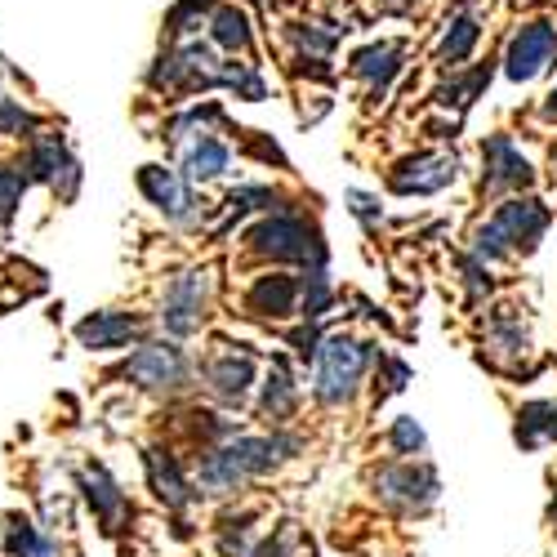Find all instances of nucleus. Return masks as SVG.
Listing matches in <instances>:
<instances>
[{
	"label": "nucleus",
	"instance_id": "1",
	"mask_svg": "<svg viewBox=\"0 0 557 557\" xmlns=\"http://www.w3.org/2000/svg\"><path fill=\"white\" fill-rule=\"evenodd\" d=\"M544 227H548V210L544 201L535 197H504L495 206V214L486 223L473 227V242H469V255H478L482 263H499V259H513L518 250H535L540 237H544Z\"/></svg>",
	"mask_w": 557,
	"mask_h": 557
},
{
	"label": "nucleus",
	"instance_id": "2",
	"mask_svg": "<svg viewBox=\"0 0 557 557\" xmlns=\"http://www.w3.org/2000/svg\"><path fill=\"white\" fill-rule=\"evenodd\" d=\"M246 250L255 259H272V263H299V268H326V242L321 232L295 214L290 206L272 210L268 219H259L250 232H246Z\"/></svg>",
	"mask_w": 557,
	"mask_h": 557
},
{
	"label": "nucleus",
	"instance_id": "3",
	"mask_svg": "<svg viewBox=\"0 0 557 557\" xmlns=\"http://www.w3.org/2000/svg\"><path fill=\"white\" fill-rule=\"evenodd\" d=\"M121 380L138 393H152V397H178L193 388V361L170 339H148L125 357Z\"/></svg>",
	"mask_w": 557,
	"mask_h": 557
},
{
	"label": "nucleus",
	"instance_id": "4",
	"mask_svg": "<svg viewBox=\"0 0 557 557\" xmlns=\"http://www.w3.org/2000/svg\"><path fill=\"white\" fill-rule=\"evenodd\" d=\"M370 361H375V348L361 344V339H348V335H335L321 344L317 352V380H312V397L321 406H348L366 380Z\"/></svg>",
	"mask_w": 557,
	"mask_h": 557
},
{
	"label": "nucleus",
	"instance_id": "5",
	"mask_svg": "<svg viewBox=\"0 0 557 557\" xmlns=\"http://www.w3.org/2000/svg\"><path fill=\"white\" fill-rule=\"evenodd\" d=\"M210 295H214L210 268H188V272L170 276V286L161 290V308H157V321L165 326V335H174V339L197 335L206 326Z\"/></svg>",
	"mask_w": 557,
	"mask_h": 557
},
{
	"label": "nucleus",
	"instance_id": "6",
	"mask_svg": "<svg viewBox=\"0 0 557 557\" xmlns=\"http://www.w3.org/2000/svg\"><path fill=\"white\" fill-rule=\"evenodd\" d=\"M375 495L388 504V508H401V513H424V508L437 504L442 495V482L429 463H414V459H397V463H384L375 469Z\"/></svg>",
	"mask_w": 557,
	"mask_h": 557
},
{
	"label": "nucleus",
	"instance_id": "7",
	"mask_svg": "<svg viewBox=\"0 0 557 557\" xmlns=\"http://www.w3.org/2000/svg\"><path fill=\"white\" fill-rule=\"evenodd\" d=\"M499 63H504V76L513 85H527L540 72H548L557 63V23H548V18L522 23L513 36H508V50H504Z\"/></svg>",
	"mask_w": 557,
	"mask_h": 557
},
{
	"label": "nucleus",
	"instance_id": "8",
	"mask_svg": "<svg viewBox=\"0 0 557 557\" xmlns=\"http://www.w3.org/2000/svg\"><path fill=\"white\" fill-rule=\"evenodd\" d=\"M138 193H144L165 214V223H174V227H197L201 223L197 188L170 165H144L138 170Z\"/></svg>",
	"mask_w": 557,
	"mask_h": 557
},
{
	"label": "nucleus",
	"instance_id": "9",
	"mask_svg": "<svg viewBox=\"0 0 557 557\" xmlns=\"http://www.w3.org/2000/svg\"><path fill=\"white\" fill-rule=\"evenodd\" d=\"M18 170H23L27 183H50V188H54L63 201L76 197L81 165H76V157L67 152V144H63L59 134H36L32 148H27V157L18 161Z\"/></svg>",
	"mask_w": 557,
	"mask_h": 557
},
{
	"label": "nucleus",
	"instance_id": "10",
	"mask_svg": "<svg viewBox=\"0 0 557 557\" xmlns=\"http://www.w3.org/2000/svg\"><path fill=\"white\" fill-rule=\"evenodd\" d=\"M531 183H535V170L522 157V148L508 134H491L482 144V188L491 197H504V193L513 197V193L531 188Z\"/></svg>",
	"mask_w": 557,
	"mask_h": 557
},
{
	"label": "nucleus",
	"instance_id": "11",
	"mask_svg": "<svg viewBox=\"0 0 557 557\" xmlns=\"http://www.w3.org/2000/svg\"><path fill=\"white\" fill-rule=\"evenodd\" d=\"M455 178H459V157L455 152H414L388 174V188L397 197H433V193L450 188Z\"/></svg>",
	"mask_w": 557,
	"mask_h": 557
},
{
	"label": "nucleus",
	"instance_id": "12",
	"mask_svg": "<svg viewBox=\"0 0 557 557\" xmlns=\"http://www.w3.org/2000/svg\"><path fill=\"white\" fill-rule=\"evenodd\" d=\"M201 380H206V388L223 406H246V397L255 388V357L250 352H237V348L214 352V357L201 361Z\"/></svg>",
	"mask_w": 557,
	"mask_h": 557
},
{
	"label": "nucleus",
	"instance_id": "13",
	"mask_svg": "<svg viewBox=\"0 0 557 557\" xmlns=\"http://www.w3.org/2000/svg\"><path fill=\"white\" fill-rule=\"evenodd\" d=\"M299 308H304V276H290V272L255 276V286L246 290V312L250 317L290 321Z\"/></svg>",
	"mask_w": 557,
	"mask_h": 557
},
{
	"label": "nucleus",
	"instance_id": "14",
	"mask_svg": "<svg viewBox=\"0 0 557 557\" xmlns=\"http://www.w3.org/2000/svg\"><path fill=\"white\" fill-rule=\"evenodd\" d=\"M406 67V45L401 40H375V45H366V50H357L348 59V76L361 81L370 95H384V89L401 76Z\"/></svg>",
	"mask_w": 557,
	"mask_h": 557
},
{
	"label": "nucleus",
	"instance_id": "15",
	"mask_svg": "<svg viewBox=\"0 0 557 557\" xmlns=\"http://www.w3.org/2000/svg\"><path fill=\"white\" fill-rule=\"evenodd\" d=\"M144 317H134V312H95V317H85L81 326H76V339H81V348H89V352H116V348H125V344H134V339H144Z\"/></svg>",
	"mask_w": 557,
	"mask_h": 557
},
{
	"label": "nucleus",
	"instance_id": "16",
	"mask_svg": "<svg viewBox=\"0 0 557 557\" xmlns=\"http://www.w3.org/2000/svg\"><path fill=\"white\" fill-rule=\"evenodd\" d=\"M227 170H232V148L223 144L219 134H210V129H197L193 144L183 148V157H178V174L188 178L193 188H206V183L223 178Z\"/></svg>",
	"mask_w": 557,
	"mask_h": 557
},
{
	"label": "nucleus",
	"instance_id": "17",
	"mask_svg": "<svg viewBox=\"0 0 557 557\" xmlns=\"http://www.w3.org/2000/svg\"><path fill=\"white\" fill-rule=\"evenodd\" d=\"M144 463H148V486H152V495H157L165 508H174V513H183V508H193V504L201 499L197 482H188V478H183L178 459H174L170 450L152 446V450L144 455Z\"/></svg>",
	"mask_w": 557,
	"mask_h": 557
},
{
	"label": "nucleus",
	"instance_id": "18",
	"mask_svg": "<svg viewBox=\"0 0 557 557\" xmlns=\"http://www.w3.org/2000/svg\"><path fill=\"white\" fill-rule=\"evenodd\" d=\"M478 45H482V18L469 14V10H455V14L446 18V27H442V40H437V50H433V63L446 67V72H455V67H463V63L478 54Z\"/></svg>",
	"mask_w": 557,
	"mask_h": 557
},
{
	"label": "nucleus",
	"instance_id": "19",
	"mask_svg": "<svg viewBox=\"0 0 557 557\" xmlns=\"http://www.w3.org/2000/svg\"><path fill=\"white\" fill-rule=\"evenodd\" d=\"M206 27H210V45L227 59L255 50V23H250V14L242 5H232V0H223V5L210 10Z\"/></svg>",
	"mask_w": 557,
	"mask_h": 557
},
{
	"label": "nucleus",
	"instance_id": "20",
	"mask_svg": "<svg viewBox=\"0 0 557 557\" xmlns=\"http://www.w3.org/2000/svg\"><path fill=\"white\" fill-rule=\"evenodd\" d=\"M81 491H85V499H89V508H95V518L108 527V531H116L121 522H125V513H129V499H125V491H121V482L108 473V469H85L81 473Z\"/></svg>",
	"mask_w": 557,
	"mask_h": 557
},
{
	"label": "nucleus",
	"instance_id": "21",
	"mask_svg": "<svg viewBox=\"0 0 557 557\" xmlns=\"http://www.w3.org/2000/svg\"><path fill=\"white\" fill-rule=\"evenodd\" d=\"M299 406V384L290 380L286 361H272L268 380H263V393H259V414H268L272 424H286Z\"/></svg>",
	"mask_w": 557,
	"mask_h": 557
},
{
	"label": "nucleus",
	"instance_id": "22",
	"mask_svg": "<svg viewBox=\"0 0 557 557\" xmlns=\"http://www.w3.org/2000/svg\"><path fill=\"white\" fill-rule=\"evenodd\" d=\"M486 339H491V348H495L499 357H508V361L527 357V348H531V335H527V326H522L518 308H499V312L491 317V326H486Z\"/></svg>",
	"mask_w": 557,
	"mask_h": 557
},
{
	"label": "nucleus",
	"instance_id": "23",
	"mask_svg": "<svg viewBox=\"0 0 557 557\" xmlns=\"http://www.w3.org/2000/svg\"><path fill=\"white\" fill-rule=\"evenodd\" d=\"M5 553L10 557H59V544L27 518H5Z\"/></svg>",
	"mask_w": 557,
	"mask_h": 557
},
{
	"label": "nucleus",
	"instance_id": "24",
	"mask_svg": "<svg viewBox=\"0 0 557 557\" xmlns=\"http://www.w3.org/2000/svg\"><path fill=\"white\" fill-rule=\"evenodd\" d=\"M486 81H491V63H478V67H469V72H463V67H455L450 72V81L437 89V108H469L478 95H482V89H486Z\"/></svg>",
	"mask_w": 557,
	"mask_h": 557
},
{
	"label": "nucleus",
	"instance_id": "25",
	"mask_svg": "<svg viewBox=\"0 0 557 557\" xmlns=\"http://www.w3.org/2000/svg\"><path fill=\"white\" fill-rule=\"evenodd\" d=\"M518 442L522 446L557 442V406L553 401H527L518 410Z\"/></svg>",
	"mask_w": 557,
	"mask_h": 557
},
{
	"label": "nucleus",
	"instance_id": "26",
	"mask_svg": "<svg viewBox=\"0 0 557 557\" xmlns=\"http://www.w3.org/2000/svg\"><path fill=\"white\" fill-rule=\"evenodd\" d=\"M210 10H214V0H178V5L170 10V18H165V36H170V40L197 36L201 23L210 18Z\"/></svg>",
	"mask_w": 557,
	"mask_h": 557
},
{
	"label": "nucleus",
	"instance_id": "27",
	"mask_svg": "<svg viewBox=\"0 0 557 557\" xmlns=\"http://www.w3.org/2000/svg\"><path fill=\"white\" fill-rule=\"evenodd\" d=\"M40 134V121L23 108V103H14V99H0V138H32Z\"/></svg>",
	"mask_w": 557,
	"mask_h": 557
},
{
	"label": "nucleus",
	"instance_id": "28",
	"mask_svg": "<svg viewBox=\"0 0 557 557\" xmlns=\"http://www.w3.org/2000/svg\"><path fill=\"white\" fill-rule=\"evenodd\" d=\"M388 446H393V455H424L429 450V437H424V429L410 420V414H401V420H393V429H388Z\"/></svg>",
	"mask_w": 557,
	"mask_h": 557
},
{
	"label": "nucleus",
	"instance_id": "29",
	"mask_svg": "<svg viewBox=\"0 0 557 557\" xmlns=\"http://www.w3.org/2000/svg\"><path fill=\"white\" fill-rule=\"evenodd\" d=\"M250 557H299V531L286 522V527H276L272 535H259Z\"/></svg>",
	"mask_w": 557,
	"mask_h": 557
},
{
	"label": "nucleus",
	"instance_id": "30",
	"mask_svg": "<svg viewBox=\"0 0 557 557\" xmlns=\"http://www.w3.org/2000/svg\"><path fill=\"white\" fill-rule=\"evenodd\" d=\"M321 344H326V335H321V326L312 317H304V326L299 331H290V348H295V357L308 366V361H317V352H321Z\"/></svg>",
	"mask_w": 557,
	"mask_h": 557
},
{
	"label": "nucleus",
	"instance_id": "31",
	"mask_svg": "<svg viewBox=\"0 0 557 557\" xmlns=\"http://www.w3.org/2000/svg\"><path fill=\"white\" fill-rule=\"evenodd\" d=\"M23 188H27L23 170H18V165H14V170H5V165H0V223H5V219L18 210V197H23Z\"/></svg>",
	"mask_w": 557,
	"mask_h": 557
},
{
	"label": "nucleus",
	"instance_id": "32",
	"mask_svg": "<svg viewBox=\"0 0 557 557\" xmlns=\"http://www.w3.org/2000/svg\"><path fill=\"white\" fill-rule=\"evenodd\" d=\"M463 286H469V299L478 304L482 295H491V263H482L478 255H469V259H463Z\"/></svg>",
	"mask_w": 557,
	"mask_h": 557
},
{
	"label": "nucleus",
	"instance_id": "33",
	"mask_svg": "<svg viewBox=\"0 0 557 557\" xmlns=\"http://www.w3.org/2000/svg\"><path fill=\"white\" fill-rule=\"evenodd\" d=\"M348 201H352L348 210H352L366 227H380V223H384V210H380V201L370 197V193H348Z\"/></svg>",
	"mask_w": 557,
	"mask_h": 557
},
{
	"label": "nucleus",
	"instance_id": "34",
	"mask_svg": "<svg viewBox=\"0 0 557 557\" xmlns=\"http://www.w3.org/2000/svg\"><path fill=\"white\" fill-rule=\"evenodd\" d=\"M375 5V14H410L420 0H370Z\"/></svg>",
	"mask_w": 557,
	"mask_h": 557
},
{
	"label": "nucleus",
	"instance_id": "35",
	"mask_svg": "<svg viewBox=\"0 0 557 557\" xmlns=\"http://www.w3.org/2000/svg\"><path fill=\"white\" fill-rule=\"evenodd\" d=\"M540 116H544V121H557V89H548V99H544Z\"/></svg>",
	"mask_w": 557,
	"mask_h": 557
},
{
	"label": "nucleus",
	"instance_id": "36",
	"mask_svg": "<svg viewBox=\"0 0 557 557\" xmlns=\"http://www.w3.org/2000/svg\"><path fill=\"white\" fill-rule=\"evenodd\" d=\"M548 518H557V495H553V508H548Z\"/></svg>",
	"mask_w": 557,
	"mask_h": 557
}]
</instances>
